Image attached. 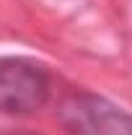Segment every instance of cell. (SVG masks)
Listing matches in <instances>:
<instances>
[{
	"mask_svg": "<svg viewBox=\"0 0 132 135\" xmlns=\"http://www.w3.org/2000/svg\"><path fill=\"white\" fill-rule=\"evenodd\" d=\"M52 73L42 62L26 57L0 60V112L26 117L44 109L52 99Z\"/></svg>",
	"mask_w": 132,
	"mask_h": 135,
	"instance_id": "cell-1",
	"label": "cell"
},
{
	"mask_svg": "<svg viewBox=\"0 0 132 135\" xmlns=\"http://www.w3.org/2000/svg\"><path fill=\"white\" fill-rule=\"evenodd\" d=\"M57 119L67 135H132V114L93 91H73L65 96Z\"/></svg>",
	"mask_w": 132,
	"mask_h": 135,
	"instance_id": "cell-2",
	"label": "cell"
},
{
	"mask_svg": "<svg viewBox=\"0 0 132 135\" xmlns=\"http://www.w3.org/2000/svg\"><path fill=\"white\" fill-rule=\"evenodd\" d=\"M0 135H34V133H0Z\"/></svg>",
	"mask_w": 132,
	"mask_h": 135,
	"instance_id": "cell-3",
	"label": "cell"
}]
</instances>
